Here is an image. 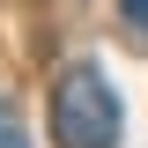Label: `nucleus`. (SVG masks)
<instances>
[{"instance_id": "nucleus-1", "label": "nucleus", "mask_w": 148, "mask_h": 148, "mask_svg": "<svg viewBox=\"0 0 148 148\" xmlns=\"http://www.w3.org/2000/svg\"><path fill=\"white\" fill-rule=\"evenodd\" d=\"M52 141L59 148H111L119 141V96L96 67H67L52 89Z\"/></svg>"}, {"instance_id": "nucleus-2", "label": "nucleus", "mask_w": 148, "mask_h": 148, "mask_svg": "<svg viewBox=\"0 0 148 148\" xmlns=\"http://www.w3.org/2000/svg\"><path fill=\"white\" fill-rule=\"evenodd\" d=\"M0 148H30V133L15 126V111H8V104H0Z\"/></svg>"}, {"instance_id": "nucleus-3", "label": "nucleus", "mask_w": 148, "mask_h": 148, "mask_svg": "<svg viewBox=\"0 0 148 148\" xmlns=\"http://www.w3.org/2000/svg\"><path fill=\"white\" fill-rule=\"evenodd\" d=\"M119 15H126L133 37H148V0H119Z\"/></svg>"}]
</instances>
